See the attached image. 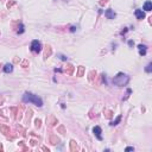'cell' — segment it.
Returning a JSON list of instances; mask_svg holds the SVG:
<instances>
[{"instance_id": "15", "label": "cell", "mask_w": 152, "mask_h": 152, "mask_svg": "<svg viewBox=\"0 0 152 152\" xmlns=\"http://www.w3.org/2000/svg\"><path fill=\"white\" fill-rule=\"evenodd\" d=\"M133 44H134L133 40H128V45H129V46H133Z\"/></svg>"}, {"instance_id": "11", "label": "cell", "mask_w": 152, "mask_h": 152, "mask_svg": "<svg viewBox=\"0 0 152 152\" xmlns=\"http://www.w3.org/2000/svg\"><path fill=\"white\" fill-rule=\"evenodd\" d=\"M24 31H25V30H24V25L20 23V24H19V29H18V31H17V32H18L19 34H22V33H24Z\"/></svg>"}, {"instance_id": "14", "label": "cell", "mask_w": 152, "mask_h": 152, "mask_svg": "<svg viewBox=\"0 0 152 152\" xmlns=\"http://www.w3.org/2000/svg\"><path fill=\"white\" fill-rule=\"evenodd\" d=\"M126 151H134V149L129 146V147H126Z\"/></svg>"}, {"instance_id": "3", "label": "cell", "mask_w": 152, "mask_h": 152, "mask_svg": "<svg viewBox=\"0 0 152 152\" xmlns=\"http://www.w3.org/2000/svg\"><path fill=\"white\" fill-rule=\"evenodd\" d=\"M31 51L32 52H34V54H39L40 51H42V43L39 42V40H32V43H31V46H30Z\"/></svg>"}, {"instance_id": "4", "label": "cell", "mask_w": 152, "mask_h": 152, "mask_svg": "<svg viewBox=\"0 0 152 152\" xmlns=\"http://www.w3.org/2000/svg\"><path fill=\"white\" fill-rule=\"evenodd\" d=\"M93 133H94V135H95L99 140H102V135H101L102 129H101L100 126H95V127H93Z\"/></svg>"}, {"instance_id": "2", "label": "cell", "mask_w": 152, "mask_h": 152, "mask_svg": "<svg viewBox=\"0 0 152 152\" xmlns=\"http://www.w3.org/2000/svg\"><path fill=\"white\" fill-rule=\"evenodd\" d=\"M128 82H129V77H128L127 75L122 74V73H119V74H118V75L113 79V83H114V84H117V86H119V87H124V86H126Z\"/></svg>"}, {"instance_id": "12", "label": "cell", "mask_w": 152, "mask_h": 152, "mask_svg": "<svg viewBox=\"0 0 152 152\" xmlns=\"http://www.w3.org/2000/svg\"><path fill=\"white\" fill-rule=\"evenodd\" d=\"M145 71H146V73H151V71H152V63H151V62H150V63L146 65V68H145Z\"/></svg>"}, {"instance_id": "7", "label": "cell", "mask_w": 152, "mask_h": 152, "mask_svg": "<svg viewBox=\"0 0 152 152\" xmlns=\"http://www.w3.org/2000/svg\"><path fill=\"white\" fill-rule=\"evenodd\" d=\"M138 50H139V55L140 56H145L146 52H147V46L144 45V44H139L138 45Z\"/></svg>"}, {"instance_id": "10", "label": "cell", "mask_w": 152, "mask_h": 152, "mask_svg": "<svg viewBox=\"0 0 152 152\" xmlns=\"http://www.w3.org/2000/svg\"><path fill=\"white\" fill-rule=\"evenodd\" d=\"M120 120H121V115H119V117H118V118H117L114 121H112L111 124H109V125H111V126H117V125L120 122Z\"/></svg>"}, {"instance_id": "1", "label": "cell", "mask_w": 152, "mask_h": 152, "mask_svg": "<svg viewBox=\"0 0 152 152\" xmlns=\"http://www.w3.org/2000/svg\"><path fill=\"white\" fill-rule=\"evenodd\" d=\"M23 102L28 103V102H31V103H34L37 107H42L43 106V101L40 97H38V95H34L32 93H25L23 95Z\"/></svg>"}, {"instance_id": "8", "label": "cell", "mask_w": 152, "mask_h": 152, "mask_svg": "<svg viewBox=\"0 0 152 152\" xmlns=\"http://www.w3.org/2000/svg\"><path fill=\"white\" fill-rule=\"evenodd\" d=\"M4 71H5L6 74L12 73V71H13V65H12V64H10V63L5 64V65H4Z\"/></svg>"}, {"instance_id": "13", "label": "cell", "mask_w": 152, "mask_h": 152, "mask_svg": "<svg viewBox=\"0 0 152 152\" xmlns=\"http://www.w3.org/2000/svg\"><path fill=\"white\" fill-rule=\"evenodd\" d=\"M60 60H61V61H67V60H68V57H67V56H64V55H60Z\"/></svg>"}, {"instance_id": "9", "label": "cell", "mask_w": 152, "mask_h": 152, "mask_svg": "<svg viewBox=\"0 0 152 152\" xmlns=\"http://www.w3.org/2000/svg\"><path fill=\"white\" fill-rule=\"evenodd\" d=\"M143 10H145L146 12H150L152 10V2L151 1H146L145 4H144V6H143Z\"/></svg>"}, {"instance_id": "16", "label": "cell", "mask_w": 152, "mask_h": 152, "mask_svg": "<svg viewBox=\"0 0 152 152\" xmlns=\"http://www.w3.org/2000/svg\"><path fill=\"white\" fill-rule=\"evenodd\" d=\"M70 31H71V32H75V31H76V28H75V26H71V28H70Z\"/></svg>"}, {"instance_id": "6", "label": "cell", "mask_w": 152, "mask_h": 152, "mask_svg": "<svg viewBox=\"0 0 152 152\" xmlns=\"http://www.w3.org/2000/svg\"><path fill=\"white\" fill-rule=\"evenodd\" d=\"M134 14H135L137 19H139V20H143V19L145 18V13H144V11L140 10V8H137V10L134 11Z\"/></svg>"}, {"instance_id": "5", "label": "cell", "mask_w": 152, "mask_h": 152, "mask_svg": "<svg viewBox=\"0 0 152 152\" xmlns=\"http://www.w3.org/2000/svg\"><path fill=\"white\" fill-rule=\"evenodd\" d=\"M105 17H106L107 19H114V18L117 17V13L114 12V10H112V8H107L106 12H105Z\"/></svg>"}]
</instances>
